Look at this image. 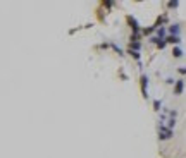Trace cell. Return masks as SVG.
Segmentation results:
<instances>
[{"label": "cell", "instance_id": "6", "mask_svg": "<svg viewBox=\"0 0 186 158\" xmlns=\"http://www.w3.org/2000/svg\"><path fill=\"white\" fill-rule=\"evenodd\" d=\"M172 55H174V57H181V55H183V52H181V48H174V50H172Z\"/></svg>", "mask_w": 186, "mask_h": 158}, {"label": "cell", "instance_id": "3", "mask_svg": "<svg viewBox=\"0 0 186 158\" xmlns=\"http://www.w3.org/2000/svg\"><path fill=\"white\" fill-rule=\"evenodd\" d=\"M147 81H148L147 76H141V91H143V96H145V98L148 96V95H147V84H148Z\"/></svg>", "mask_w": 186, "mask_h": 158}, {"label": "cell", "instance_id": "13", "mask_svg": "<svg viewBox=\"0 0 186 158\" xmlns=\"http://www.w3.org/2000/svg\"><path fill=\"white\" fill-rule=\"evenodd\" d=\"M169 7H178V2H169Z\"/></svg>", "mask_w": 186, "mask_h": 158}, {"label": "cell", "instance_id": "12", "mask_svg": "<svg viewBox=\"0 0 186 158\" xmlns=\"http://www.w3.org/2000/svg\"><path fill=\"white\" fill-rule=\"evenodd\" d=\"M157 33H159V36H164V28H160V29H159V31H157Z\"/></svg>", "mask_w": 186, "mask_h": 158}, {"label": "cell", "instance_id": "1", "mask_svg": "<svg viewBox=\"0 0 186 158\" xmlns=\"http://www.w3.org/2000/svg\"><path fill=\"white\" fill-rule=\"evenodd\" d=\"M171 134H172V131H171V129H166L164 126H160V129H159V138L160 139H169Z\"/></svg>", "mask_w": 186, "mask_h": 158}, {"label": "cell", "instance_id": "10", "mask_svg": "<svg viewBox=\"0 0 186 158\" xmlns=\"http://www.w3.org/2000/svg\"><path fill=\"white\" fill-rule=\"evenodd\" d=\"M157 45H159V48H164V46H166V41H157Z\"/></svg>", "mask_w": 186, "mask_h": 158}, {"label": "cell", "instance_id": "7", "mask_svg": "<svg viewBox=\"0 0 186 158\" xmlns=\"http://www.w3.org/2000/svg\"><path fill=\"white\" fill-rule=\"evenodd\" d=\"M131 48H134V52H136V50L140 48V43H138V41H131Z\"/></svg>", "mask_w": 186, "mask_h": 158}, {"label": "cell", "instance_id": "5", "mask_svg": "<svg viewBox=\"0 0 186 158\" xmlns=\"http://www.w3.org/2000/svg\"><path fill=\"white\" fill-rule=\"evenodd\" d=\"M167 41H169V43H179V38H178V36H169Z\"/></svg>", "mask_w": 186, "mask_h": 158}, {"label": "cell", "instance_id": "9", "mask_svg": "<svg viewBox=\"0 0 186 158\" xmlns=\"http://www.w3.org/2000/svg\"><path fill=\"white\" fill-rule=\"evenodd\" d=\"M131 55H133V57L134 58H140V53H138V52H133V50H131V52H129Z\"/></svg>", "mask_w": 186, "mask_h": 158}, {"label": "cell", "instance_id": "4", "mask_svg": "<svg viewBox=\"0 0 186 158\" xmlns=\"http://www.w3.org/2000/svg\"><path fill=\"white\" fill-rule=\"evenodd\" d=\"M183 93V79L176 81V88H174V95H181Z\"/></svg>", "mask_w": 186, "mask_h": 158}, {"label": "cell", "instance_id": "14", "mask_svg": "<svg viewBox=\"0 0 186 158\" xmlns=\"http://www.w3.org/2000/svg\"><path fill=\"white\" fill-rule=\"evenodd\" d=\"M179 72H181V74H186V69H184V67H181V69H179Z\"/></svg>", "mask_w": 186, "mask_h": 158}, {"label": "cell", "instance_id": "2", "mask_svg": "<svg viewBox=\"0 0 186 158\" xmlns=\"http://www.w3.org/2000/svg\"><path fill=\"white\" fill-rule=\"evenodd\" d=\"M127 23L131 24V28H133V31H134V33H136L138 29H140V28H138V23H136V19H134L133 16H127Z\"/></svg>", "mask_w": 186, "mask_h": 158}, {"label": "cell", "instance_id": "8", "mask_svg": "<svg viewBox=\"0 0 186 158\" xmlns=\"http://www.w3.org/2000/svg\"><path fill=\"white\" fill-rule=\"evenodd\" d=\"M178 31H179V28H178V26H176V24H174V26H172V28H171V33H172V35H174V36H176V33H178Z\"/></svg>", "mask_w": 186, "mask_h": 158}, {"label": "cell", "instance_id": "11", "mask_svg": "<svg viewBox=\"0 0 186 158\" xmlns=\"http://www.w3.org/2000/svg\"><path fill=\"white\" fill-rule=\"evenodd\" d=\"M154 106H155V110H159V106H160V103H159V100H155V101H154Z\"/></svg>", "mask_w": 186, "mask_h": 158}]
</instances>
